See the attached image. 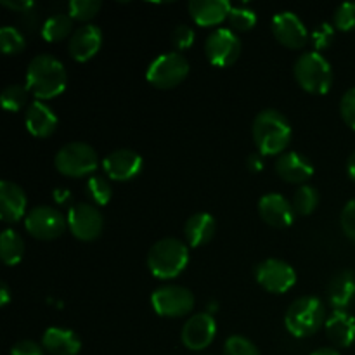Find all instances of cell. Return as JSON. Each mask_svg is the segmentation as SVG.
I'll return each mask as SVG.
<instances>
[{
	"label": "cell",
	"mask_w": 355,
	"mask_h": 355,
	"mask_svg": "<svg viewBox=\"0 0 355 355\" xmlns=\"http://www.w3.org/2000/svg\"><path fill=\"white\" fill-rule=\"evenodd\" d=\"M68 73L64 64L51 54H38L26 68V87L37 101L52 99L66 90Z\"/></svg>",
	"instance_id": "6da1fadb"
},
{
	"label": "cell",
	"mask_w": 355,
	"mask_h": 355,
	"mask_svg": "<svg viewBox=\"0 0 355 355\" xmlns=\"http://www.w3.org/2000/svg\"><path fill=\"white\" fill-rule=\"evenodd\" d=\"M253 142L262 156L283 155L291 142V125L283 113L263 110L253 121Z\"/></svg>",
	"instance_id": "7a4b0ae2"
},
{
	"label": "cell",
	"mask_w": 355,
	"mask_h": 355,
	"mask_svg": "<svg viewBox=\"0 0 355 355\" xmlns=\"http://www.w3.org/2000/svg\"><path fill=\"white\" fill-rule=\"evenodd\" d=\"M189 262V250L180 239L165 238L156 241L148 253V269L158 279H173Z\"/></svg>",
	"instance_id": "3957f363"
},
{
	"label": "cell",
	"mask_w": 355,
	"mask_h": 355,
	"mask_svg": "<svg viewBox=\"0 0 355 355\" xmlns=\"http://www.w3.org/2000/svg\"><path fill=\"white\" fill-rule=\"evenodd\" d=\"M326 324V311L318 297H300L288 307L284 326L297 338H307Z\"/></svg>",
	"instance_id": "277c9868"
},
{
	"label": "cell",
	"mask_w": 355,
	"mask_h": 355,
	"mask_svg": "<svg viewBox=\"0 0 355 355\" xmlns=\"http://www.w3.org/2000/svg\"><path fill=\"white\" fill-rule=\"evenodd\" d=\"M295 80L309 94H326L333 85V68L319 52L302 54L295 62Z\"/></svg>",
	"instance_id": "5b68a950"
},
{
	"label": "cell",
	"mask_w": 355,
	"mask_h": 355,
	"mask_svg": "<svg viewBox=\"0 0 355 355\" xmlns=\"http://www.w3.org/2000/svg\"><path fill=\"white\" fill-rule=\"evenodd\" d=\"M54 165L66 177L90 175L99 166V158L92 146L85 142H69L58 151Z\"/></svg>",
	"instance_id": "8992f818"
},
{
	"label": "cell",
	"mask_w": 355,
	"mask_h": 355,
	"mask_svg": "<svg viewBox=\"0 0 355 355\" xmlns=\"http://www.w3.org/2000/svg\"><path fill=\"white\" fill-rule=\"evenodd\" d=\"M189 73V62L179 52L162 54L148 66L146 78L156 89H173L186 80Z\"/></svg>",
	"instance_id": "52a82bcc"
},
{
	"label": "cell",
	"mask_w": 355,
	"mask_h": 355,
	"mask_svg": "<svg viewBox=\"0 0 355 355\" xmlns=\"http://www.w3.org/2000/svg\"><path fill=\"white\" fill-rule=\"evenodd\" d=\"M68 220L59 210L52 207H35L24 217V227L35 239L51 241L58 239L66 231Z\"/></svg>",
	"instance_id": "ba28073f"
},
{
	"label": "cell",
	"mask_w": 355,
	"mask_h": 355,
	"mask_svg": "<svg viewBox=\"0 0 355 355\" xmlns=\"http://www.w3.org/2000/svg\"><path fill=\"white\" fill-rule=\"evenodd\" d=\"M151 305L163 318H184L194 309V295L187 288L168 284L151 295Z\"/></svg>",
	"instance_id": "9c48e42d"
},
{
	"label": "cell",
	"mask_w": 355,
	"mask_h": 355,
	"mask_svg": "<svg viewBox=\"0 0 355 355\" xmlns=\"http://www.w3.org/2000/svg\"><path fill=\"white\" fill-rule=\"evenodd\" d=\"M205 52L211 64L225 68L238 61L241 54V40L229 28H217L208 35L205 42Z\"/></svg>",
	"instance_id": "30bf717a"
},
{
	"label": "cell",
	"mask_w": 355,
	"mask_h": 355,
	"mask_svg": "<svg viewBox=\"0 0 355 355\" xmlns=\"http://www.w3.org/2000/svg\"><path fill=\"white\" fill-rule=\"evenodd\" d=\"M257 283L269 293H286L297 283V272L290 263L279 259H267L255 269Z\"/></svg>",
	"instance_id": "8fae6325"
},
{
	"label": "cell",
	"mask_w": 355,
	"mask_h": 355,
	"mask_svg": "<svg viewBox=\"0 0 355 355\" xmlns=\"http://www.w3.org/2000/svg\"><path fill=\"white\" fill-rule=\"evenodd\" d=\"M66 220H68V227L71 234L80 241H94V239L103 234V214L94 205H75V207L69 208Z\"/></svg>",
	"instance_id": "7c38bea8"
},
{
	"label": "cell",
	"mask_w": 355,
	"mask_h": 355,
	"mask_svg": "<svg viewBox=\"0 0 355 355\" xmlns=\"http://www.w3.org/2000/svg\"><path fill=\"white\" fill-rule=\"evenodd\" d=\"M272 33L281 45L288 49H302L307 44V28L295 12H279L272 17Z\"/></svg>",
	"instance_id": "4fadbf2b"
},
{
	"label": "cell",
	"mask_w": 355,
	"mask_h": 355,
	"mask_svg": "<svg viewBox=\"0 0 355 355\" xmlns=\"http://www.w3.org/2000/svg\"><path fill=\"white\" fill-rule=\"evenodd\" d=\"M103 168L111 180L127 182L142 170V158L132 149H116L104 158Z\"/></svg>",
	"instance_id": "5bb4252c"
},
{
	"label": "cell",
	"mask_w": 355,
	"mask_h": 355,
	"mask_svg": "<svg viewBox=\"0 0 355 355\" xmlns=\"http://www.w3.org/2000/svg\"><path fill=\"white\" fill-rule=\"evenodd\" d=\"M259 214L266 224L276 229L290 227L295 220V215H297L293 210V205L283 194L277 193H269L260 198Z\"/></svg>",
	"instance_id": "9a60e30c"
},
{
	"label": "cell",
	"mask_w": 355,
	"mask_h": 355,
	"mask_svg": "<svg viewBox=\"0 0 355 355\" xmlns=\"http://www.w3.org/2000/svg\"><path fill=\"white\" fill-rule=\"evenodd\" d=\"M217 324L210 314H194L182 328V343L189 350H203L214 342Z\"/></svg>",
	"instance_id": "2e32d148"
},
{
	"label": "cell",
	"mask_w": 355,
	"mask_h": 355,
	"mask_svg": "<svg viewBox=\"0 0 355 355\" xmlns=\"http://www.w3.org/2000/svg\"><path fill=\"white\" fill-rule=\"evenodd\" d=\"M103 45V31L94 24H85L73 31L68 42V51L75 61L85 62L92 59Z\"/></svg>",
	"instance_id": "e0dca14e"
},
{
	"label": "cell",
	"mask_w": 355,
	"mask_h": 355,
	"mask_svg": "<svg viewBox=\"0 0 355 355\" xmlns=\"http://www.w3.org/2000/svg\"><path fill=\"white\" fill-rule=\"evenodd\" d=\"M276 173L290 184H304L314 175V166L311 159L305 158L304 155L297 151H288L277 156L276 162Z\"/></svg>",
	"instance_id": "ac0fdd59"
},
{
	"label": "cell",
	"mask_w": 355,
	"mask_h": 355,
	"mask_svg": "<svg viewBox=\"0 0 355 355\" xmlns=\"http://www.w3.org/2000/svg\"><path fill=\"white\" fill-rule=\"evenodd\" d=\"M26 214V194L10 180L0 182V217L6 224L19 222Z\"/></svg>",
	"instance_id": "d6986e66"
},
{
	"label": "cell",
	"mask_w": 355,
	"mask_h": 355,
	"mask_svg": "<svg viewBox=\"0 0 355 355\" xmlns=\"http://www.w3.org/2000/svg\"><path fill=\"white\" fill-rule=\"evenodd\" d=\"M187 9L200 26H217L227 19L232 6L227 0H191Z\"/></svg>",
	"instance_id": "ffe728a7"
},
{
	"label": "cell",
	"mask_w": 355,
	"mask_h": 355,
	"mask_svg": "<svg viewBox=\"0 0 355 355\" xmlns=\"http://www.w3.org/2000/svg\"><path fill=\"white\" fill-rule=\"evenodd\" d=\"M26 128L35 137H51L58 128V116L42 101H33L26 111Z\"/></svg>",
	"instance_id": "44dd1931"
},
{
	"label": "cell",
	"mask_w": 355,
	"mask_h": 355,
	"mask_svg": "<svg viewBox=\"0 0 355 355\" xmlns=\"http://www.w3.org/2000/svg\"><path fill=\"white\" fill-rule=\"evenodd\" d=\"M326 335L336 347L349 349L355 342V318L347 311H335L326 319Z\"/></svg>",
	"instance_id": "7402d4cb"
},
{
	"label": "cell",
	"mask_w": 355,
	"mask_h": 355,
	"mask_svg": "<svg viewBox=\"0 0 355 355\" xmlns=\"http://www.w3.org/2000/svg\"><path fill=\"white\" fill-rule=\"evenodd\" d=\"M355 298V274L352 270H340L328 284V300L335 311H347Z\"/></svg>",
	"instance_id": "603a6c76"
},
{
	"label": "cell",
	"mask_w": 355,
	"mask_h": 355,
	"mask_svg": "<svg viewBox=\"0 0 355 355\" xmlns=\"http://www.w3.org/2000/svg\"><path fill=\"white\" fill-rule=\"evenodd\" d=\"M215 231H217V222L210 214H194L184 225L186 241L193 248L208 245L214 239Z\"/></svg>",
	"instance_id": "cb8c5ba5"
},
{
	"label": "cell",
	"mask_w": 355,
	"mask_h": 355,
	"mask_svg": "<svg viewBox=\"0 0 355 355\" xmlns=\"http://www.w3.org/2000/svg\"><path fill=\"white\" fill-rule=\"evenodd\" d=\"M42 345L52 355H76L82 349V342L71 329L49 328L44 333Z\"/></svg>",
	"instance_id": "d4e9b609"
},
{
	"label": "cell",
	"mask_w": 355,
	"mask_h": 355,
	"mask_svg": "<svg viewBox=\"0 0 355 355\" xmlns=\"http://www.w3.org/2000/svg\"><path fill=\"white\" fill-rule=\"evenodd\" d=\"M0 257L6 266H17L23 260L24 241L12 229H6L0 236Z\"/></svg>",
	"instance_id": "484cf974"
},
{
	"label": "cell",
	"mask_w": 355,
	"mask_h": 355,
	"mask_svg": "<svg viewBox=\"0 0 355 355\" xmlns=\"http://www.w3.org/2000/svg\"><path fill=\"white\" fill-rule=\"evenodd\" d=\"M73 31V19L69 14H54L49 17L42 28V37L47 42H61Z\"/></svg>",
	"instance_id": "4316f807"
},
{
	"label": "cell",
	"mask_w": 355,
	"mask_h": 355,
	"mask_svg": "<svg viewBox=\"0 0 355 355\" xmlns=\"http://www.w3.org/2000/svg\"><path fill=\"white\" fill-rule=\"evenodd\" d=\"M291 205H293V210L297 215H311L319 205V191L315 187L307 186V184L300 186L295 193Z\"/></svg>",
	"instance_id": "83f0119b"
},
{
	"label": "cell",
	"mask_w": 355,
	"mask_h": 355,
	"mask_svg": "<svg viewBox=\"0 0 355 355\" xmlns=\"http://www.w3.org/2000/svg\"><path fill=\"white\" fill-rule=\"evenodd\" d=\"M28 90L26 85H9L3 89L2 92V106L3 110L9 111V113H16V111L23 110L26 106V101H28Z\"/></svg>",
	"instance_id": "f1b7e54d"
},
{
	"label": "cell",
	"mask_w": 355,
	"mask_h": 355,
	"mask_svg": "<svg viewBox=\"0 0 355 355\" xmlns=\"http://www.w3.org/2000/svg\"><path fill=\"white\" fill-rule=\"evenodd\" d=\"M24 47H26V40L19 30L12 26H3L0 30V49H2L3 54H19L24 51Z\"/></svg>",
	"instance_id": "f546056e"
},
{
	"label": "cell",
	"mask_w": 355,
	"mask_h": 355,
	"mask_svg": "<svg viewBox=\"0 0 355 355\" xmlns=\"http://www.w3.org/2000/svg\"><path fill=\"white\" fill-rule=\"evenodd\" d=\"M99 10V0H71L68 3V14L71 16L73 21H80V23H85V21L96 17Z\"/></svg>",
	"instance_id": "4dcf8cb0"
},
{
	"label": "cell",
	"mask_w": 355,
	"mask_h": 355,
	"mask_svg": "<svg viewBox=\"0 0 355 355\" xmlns=\"http://www.w3.org/2000/svg\"><path fill=\"white\" fill-rule=\"evenodd\" d=\"M227 21L234 33L236 31H248L257 24V14L246 7H232Z\"/></svg>",
	"instance_id": "1f68e13d"
},
{
	"label": "cell",
	"mask_w": 355,
	"mask_h": 355,
	"mask_svg": "<svg viewBox=\"0 0 355 355\" xmlns=\"http://www.w3.org/2000/svg\"><path fill=\"white\" fill-rule=\"evenodd\" d=\"M87 194H89L90 200L96 205H106L111 200V184L107 182L104 177H90L89 182H87Z\"/></svg>",
	"instance_id": "d6a6232c"
},
{
	"label": "cell",
	"mask_w": 355,
	"mask_h": 355,
	"mask_svg": "<svg viewBox=\"0 0 355 355\" xmlns=\"http://www.w3.org/2000/svg\"><path fill=\"white\" fill-rule=\"evenodd\" d=\"M333 24L340 31L355 30V2H345L336 9Z\"/></svg>",
	"instance_id": "836d02e7"
},
{
	"label": "cell",
	"mask_w": 355,
	"mask_h": 355,
	"mask_svg": "<svg viewBox=\"0 0 355 355\" xmlns=\"http://www.w3.org/2000/svg\"><path fill=\"white\" fill-rule=\"evenodd\" d=\"M224 355H260L259 349L245 336H229L224 345Z\"/></svg>",
	"instance_id": "e575fe53"
},
{
	"label": "cell",
	"mask_w": 355,
	"mask_h": 355,
	"mask_svg": "<svg viewBox=\"0 0 355 355\" xmlns=\"http://www.w3.org/2000/svg\"><path fill=\"white\" fill-rule=\"evenodd\" d=\"M340 114H342L343 121L355 130V87L343 94L342 101H340Z\"/></svg>",
	"instance_id": "d590c367"
},
{
	"label": "cell",
	"mask_w": 355,
	"mask_h": 355,
	"mask_svg": "<svg viewBox=\"0 0 355 355\" xmlns=\"http://www.w3.org/2000/svg\"><path fill=\"white\" fill-rule=\"evenodd\" d=\"M194 38H196V35H194L193 28H189L187 24H179L172 33V44L177 51H186L193 45Z\"/></svg>",
	"instance_id": "8d00e7d4"
},
{
	"label": "cell",
	"mask_w": 355,
	"mask_h": 355,
	"mask_svg": "<svg viewBox=\"0 0 355 355\" xmlns=\"http://www.w3.org/2000/svg\"><path fill=\"white\" fill-rule=\"evenodd\" d=\"M340 225H342L343 234L355 241V198L343 207L342 215H340Z\"/></svg>",
	"instance_id": "74e56055"
},
{
	"label": "cell",
	"mask_w": 355,
	"mask_h": 355,
	"mask_svg": "<svg viewBox=\"0 0 355 355\" xmlns=\"http://www.w3.org/2000/svg\"><path fill=\"white\" fill-rule=\"evenodd\" d=\"M333 38H335V30H333L331 24L321 23L318 28H315L314 33H312V45H314V49L321 51V49L329 47Z\"/></svg>",
	"instance_id": "f35d334b"
},
{
	"label": "cell",
	"mask_w": 355,
	"mask_h": 355,
	"mask_svg": "<svg viewBox=\"0 0 355 355\" xmlns=\"http://www.w3.org/2000/svg\"><path fill=\"white\" fill-rule=\"evenodd\" d=\"M10 355H44V349L31 340H23L10 349Z\"/></svg>",
	"instance_id": "ab89813d"
},
{
	"label": "cell",
	"mask_w": 355,
	"mask_h": 355,
	"mask_svg": "<svg viewBox=\"0 0 355 355\" xmlns=\"http://www.w3.org/2000/svg\"><path fill=\"white\" fill-rule=\"evenodd\" d=\"M2 6L7 7V9L24 12V10H28L33 7V2H30V0H14V2H10V0H2Z\"/></svg>",
	"instance_id": "60d3db41"
},
{
	"label": "cell",
	"mask_w": 355,
	"mask_h": 355,
	"mask_svg": "<svg viewBox=\"0 0 355 355\" xmlns=\"http://www.w3.org/2000/svg\"><path fill=\"white\" fill-rule=\"evenodd\" d=\"M248 168L252 170V172H259V170H262V159H260L259 155H252L248 158Z\"/></svg>",
	"instance_id": "b9f144b4"
},
{
	"label": "cell",
	"mask_w": 355,
	"mask_h": 355,
	"mask_svg": "<svg viewBox=\"0 0 355 355\" xmlns=\"http://www.w3.org/2000/svg\"><path fill=\"white\" fill-rule=\"evenodd\" d=\"M9 300H10L9 288H7L6 283H2V286H0V305H2V307H6V305L9 304Z\"/></svg>",
	"instance_id": "7bdbcfd3"
},
{
	"label": "cell",
	"mask_w": 355,
	"mask_h": 355,
	"mask_svg": "<svg viewBox=\"0 0 355 355\" xmlns=\"http://www.w3.org/2000/svg\"><path fill=\"white\" fill-rule=\"evenodd\" d=\"M347 172H349L350 179H352L355 182V151L352 153V155H350L349 162H347Z\"/></svg>",
	"instance_id": "ee69618b"
},
{
	"label": "cell",
	"mask_w": 355,
	"mask_h": 355,
	"mask_svg": "<svg viewBox=\"0 0 355 355\" xmlns=\"http://www.w3.org/2000/svg\"><path fill=\"white\" fill-rule=\"evenodd\" d=\"M311 355H340V354H338V350H335V349H328V347H326V349H319V350H315V352H312Z\"/></svg>",
	"instance_id": "f6af8a7d"
}]
</instances>
